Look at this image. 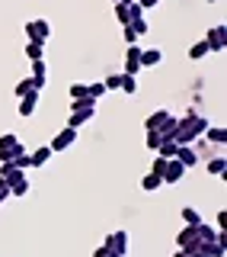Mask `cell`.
Instances as JSON below:
<instances>
[{"label": "cell", "instance_id": "44dd1931", "mask_svg": "<svg viewBox=\"0 0 227 257\" xmlns=\"http://www.w3.org/2000/svg\"><path fill=\"white\" fill-rule=\"evenodd\" d=\"M29 193V180L22 177V180H16V183H10V196H26Z\"/></svg>", "mask_w": 227, "mask_h": 257}, {"label": "cell", "instance_id": "e0dca14e", "mask_svg": "<svg viewBox=\"0 0 227 257\" xmlns=\"http://www.w3.org/2000/svg\"><path fill=\"white\" fill-rule=\"evenodd\" d=\"M52 155H54V151L45 145V148H36V151H32L29 161H32V167H42V164H48V158H52Z\"/></svg>", "mask_w": 227, "mask_h": 257}, {"label": "cell", "instance_id": "8d00e7d4", "mask_svg": "<svg viewBox=\"0 0 227 257\" xmlns=\"http://www.w3.org/2000/svg\"><path fill=\"white\" fill-rule=\"evenodd\" d=\"M6 196H10V183L0 177V206H4V199H6Z\"/></svg>", "mask_w": 227, "mask_h": 257}, {"label": "cell", "instance_id": "277c9868", "mask_svg": "<svg viewBox=\"0 0 227 257\" xmlns=\"http://www.w3.org/2000/svg\"><path fill=\"white\" fill-rule=\"evenodd\" d=\"M198 244H205V241H202L198 238V231H196V225H186V228L180 231V247H182V251L186 254H192V251H196V247Z\"/></svg>", "mask_w": 227, "mask_h": 257}, {"label": "cell", "instance_id": "9c48e42d", "mask_svg": "<svg viewBox=\"0 0 227 257\" xmlns=\"http://www.w3.org/2000/svg\"><path fill=\"white\" fill-rule=\"evenodd\" d=\"M208 48L212 52H224V42H227V29L224 26H212V32H208Z\"/></svg>", "mask_w": 227, "mask_h": 257}, {"label": "cell", "instance_id": "7402d4cb", "mask_svg": "<svg viewBox=\"0 0 227 257\" xmlns=\"http://www.w3.org/2000/svg\"><path fill=\"white\" fill-rule=\"evenodd\" d=\"M205 135H208V142H214V145H224L227 142V132H224V128H205Z\"/></svg>", "mask_w": 227, "mask_h": 257}, {"label": "cell", "instance_id": "e575fe53", "mask_svg": "<svg viewBox=\"0 0 227 257\" xmlns=\"http://www.w3.org/2000/svg\"><path fill=\"white\" fill-rule=\"evenodd\" d=\"M164 167H166V158H157V161H154V167H150V174H157L160 180H164Z\"/></svg>", "mask_w": 227, "mask_h": 257}, {"label": "cell", "instance_id": "4fadbf2b", "mask_svg": "<svg viewBox=\"0 0 227 257\" xmlns=\"http://www.w3.org/2000/svg\"><path fill=\"white\" fill-rule=\"evenodd\" d=\"M164 61V52L160 48H141V68H154V64Z\"/></svg>", "mask_w": 227, "mask_h": 257}, {"label": "cell", "instance_id": "74e56055", "mask_svg": "<svg viewBox=\"0 0 227 257\" xmlns=\"http://www.w3.org/2000/svg\"><path fill=\"white\" fill-rule=\"evenodd\" d=\"M132 26H134L138 36H144V32H148V23H144V20H132Z\"/></svg>", "mask_w": 227, "mask_h": 257}, {"label": "cell", "instance_id": "d6986e66", "mask_svg": "<svg viewBox=\"0 0 227 257\" xmlns=\"http://www.w3.org/2000/svg\"><path fill=\"white\" fill-rule=\"evenodd\" d=\"M118 90H125V93H138V77H134V74H122Z\"/></svg>", "mask_w": 227, "mask_h": 257}, {"label": "cell", "instance_id": "7bdbcfd3", "mask_svg": "<svg viewBox=\"0 0 227 257\" xmlns=\"http://www.w3.org/2000/svg\"><path fill=\"white\" fill-rule=\"evenodd\" d=\"M116 4H122V0H116Z\"/></svg>", "mask_w": 227, "mask_h": 257}, {"label": "cell", "instance_id": "5b68a950", "mask_svg": "<svg viewBox=\"0 0 227 257\" xmlns=\"http://www.w3.org/2000/svg\"><path fill=\"white\" fill-rule=\"evenodd\" d=\"M77 142V128H61V132L58 135H54V139H52V145H48V148H52L54 151V155H58V151H64V148H70V145H74Z\"/></svg>", "mask_w": 227, "mask_h": 257}, {"label": "cell", "instance_id": "6da1fadb", "mask_svg": "<svg viewBox=\"0 0 227 257\" xmlns=\"http://www.w3.org/2000/svg\"><path fill=\"white\" fill-rule=\"evenodd\" d=\"M205 128H208V119H202L196 109H189L182 119H176V132H173V139L180 142V145H192L202 132H205Z\"/></svg>", "mask_w": 227, "mask_h": 257}, {"label": "cell", "instance_id": "f546056e", "mask_svg": "<svg viewBox=\"0 0 227 257\" xmlns=\"http://www.w3.org/2000/svg\"><path fill=\"white\" fill-rule=\"evenodd\" d=\"M116 16L122 23H132V10H128V4H116Z\"/></svg>", "mask_w": 227, "mask_h": 257}, {"label": "cell", "instance_id": "8992f818", "mask_svg": "<svg viewBox=\"0 0 227 257\" xmlns=\"http://www.w3.org/2000/svg\"><path fill=\"white\" fill-rule=\"evenodd\" d=\"M141 71V45H128V55H125V74H138Z\"/></svg>", "mask_w": 227, "mask_h": 257}, {"label": "cell", "instance_id": "60d3db41", "mask_svg": "<svg viewBox=\"0 0 227 257\" xmlns=\"http://www.w3.org/2000/svg\"><path fill=\"white\" fill-rule=\"evenodd\" d=\"M176 257H186V251H180V254H176Z\"/></svg>", "mask_w": 227, "mask_h": 257}, {"label": "cell", "instance_id": "cb8c5ba5", "mask_svg": "<svg viewBox=\"0 0 227 257\" xmlns=\"http://www.w3.org/2000/svg\"><path fill=\"white\" fill-rule=\"evenodd\" d=\"M160 142H164V135H160L157 128H148V148H150V151H157V148H160Z\"/></svg>", "mask_w": 227, "mask_h": 257}, {"label": "cell", "instance_id": "ba28073f", "mask_svg": "<svg viewBox=\"0 0 227 257\" xmlns=\"http://www.w3.org/2000/svg\"><path fill=\"white\" fill-rule=\"evenodd\" d=\"M106 247H109L112 254H118V257H122V254L128 251V235H125V231H112V235L106 238Z\"/></svg>", "mask_w": 227, "mask_h": 257}, {"label": "cell", "instance_id": "3957f363", "mask_svg": "<svg viewBox=\"0 0 227 257\" xmlns=\"http://www.w3.org/2000/svg\"><path fill=\"white\" fill-rule=\"evenodd\" d=\"M26 36H29V42H42L45 45V39L52 36V26H48L45 20H32V23H26Z\"/></svg>", "mask_w": 227, "mask_h": 257}, {"label": "cell", "instance_id": "ffe728a7", "mask_svg": "<svg viewBox=\"0 0 227 257\" xmlns=\"http://www.w3.org/2000/svg\"><path fill=\"white\" fill-rule=\"evenodd\" d=\"M224 167H227V161H224L221 155L208 161V174H214V177H221V174H224Z\"/></svg>", "mask_w": 227, "mask_h": 257}, {"label": "cell", "instance_id": "5bb4252c", "mask_svg": "<svg viewBox=\"0 0 227 257\" xmlns=\"http://www.w3.org/2000/svg\"><path fill=\"white\" fill-rule=\"evenodd\" d=\"M170 119H173V116H170L166 109H157V112H150V116H148V122H144V125H148V128H157V132H160V128H164Z\"/></svg>", "mask_w": 227, "mask_h": 257}, {"label": "cell", "instance_id": "30bf717a", "mask_svg": "<svg viewBox=\"0 0 227 257\" xmlns=\"http://www.w3.org/2000/svg\"><path fill=\"white\" fill-rule=\"evenodd\" d=\"M93 119V106H80V109H70V128H84L86 122Z\"/></svg>", "mask_w": 227, "mask_h": 257}, {"label": "cell", "instance_id": "ab89813d", "mask_svg": "<svg viewBox=\"0 0 227 257\" xmlns=\"http://www.w3.org/2000/svg\"><path fill=\"white\" fill-rule=\"evenodd\" d=\"M138 4H141V7H144V10H148V7H157V4H160V0H138Z\"/></svg>", "mask_w": 227, "mask_h": 257}, {"label": "cell", "instance_id": "ac0fdd59", "mask_svg": "<svg viewBox=\"0 0 227 257\" xmlns=\"http://www.w3.org/2000/svg\"><path fill=\"white\" fill-rule=\"evenodd\" d=\"M176 148H180V142H176V139H164L157 151H160V158H166V161H170V158H176Z\"/></svg>", "mask_w": 227, "mask_h": 257}, {"label": "cell", "instance_id": "7a4b0ae2", "mask_svg": "<svg viewBox=\"0 0 227 257\" xmlns=\"http://www.w3.org/2000/svg\"><path fill=\"white\" fill-rule=\"evenodd\" d=\"M20 151H22V145H20V139H16L13 132L0 135V161H13Z\"/></svg>", "mask_w": 227, "mask_h": 257}, {"label": "cell", "instance_id": "f1b7e54d", "mask_svg": "<svg viewBox=\"0 0 227 257\" xmlns=\"http://www.w3.org/2000/svg\"><path fill=\"white\" fill-rule=\"evenodd\" d=\"M13 164L20 167V171H29V167H32V161H29V155H26V151H20V155L13 158Z\"/></svg>", "mask_w": 227, "mask_h": 257}, {"label": "cell", "instance_id": "4316f807", "mask_svg": "<svg viewBox=\"0 0 227 257\" xmlns=\"http://www.w3.org/2000/svg\"><path fill=\"white\" fill-rule=\"evenodd\" d=\"M182 222H186V225H196V222H202V215H198L192 206H186V209H182Z\"/></svg>", "mask_w": 227, "mask_h": 257}, {"label": "cell", "instance_id": "d590c367", "mask_svg": "<svg viewBox=\"0 0 227 257\" xmlns=\"http://www.w3.org/2000/svg\"><path fill=\"white\" fill-rule=\"evenodd\" d=\"M125 42H128V45H134V42H138V32H134L132 23H125Z\"/></svg>", "mask_w": 227, "mask_h": 257}, {"label": "cell", "instance_id": "836d02e7", "mask_svg": "<svg viewBox=\"0 0 227 257\" xmlns=\"http://www.w3.org/2000/svg\"><path fill=\"white\" fill-rule=\"evenodd\" d=\"M70 96H74V100H80V96H86V84H70Z\"/></svg>", "mask_w": 227, "mask_h": 257}, {"label": "cell", "instance_id": "52a82bcc", "mask_svg": "<svg viewBox=\"0 0 227 257\" xmlns=\"http://www.w3.org/2000/svg\"><path fill=\"white\" fill-rule=\"evenodd\" d=\"M182 177H186V167L176 158H170L166 167H164V183H176V180H182Z\"/></svg>", "mask_w": 227, "mask_h": 257}, {"label": "cell", "instance_id": "7c38bea8", "mask_svg": "<svg viewBox=\"0 0 227 257\" xmlns=\"http://www.w3.org/2000/svg\"><path fill=\"white\" fill-rule=\"evenodd\" d=\"M0 177H4L6 183H16V180H22V177H26V171H20L13 161H4V167H0Z\"/></svg>", "mask_w": 227, "mask_h": 257}, {"label": "cell", "instance_id": "2e32d148", "mask_svg": "<svg viewBox=\"0 0 227 257\" xmlns=\"http://www.w3.org/2000/svg\"><path fill=\"white\" fill-rule=\"evenodd\" d=\"M36 103H38V90H32L22 96V103H20V116H32L36 112Z\"/></svg>", "mask_w": 227, "mask_h": 257}, {"label": "cell", "instance_id": "b9f144b4", "mask_svg": "<svg viewBox=\"0 0 227 257\" xmlns=\"http://www.w3.org/2000/svg\"><path fill=\"white\" fill-rule=\"evenodd\" d=\"M208 4H214V0H208Z\"/></svg>", "mask_w": 227, "mask_h": 257}, {"label": "cell", "instance_id": "4dcf8cb0", "mask_svg": "<svg viewBox=\"0 0 227 257\" xmlns=\"http://www.w3.org/2000/svg\"><path fill=\"white\" fill-rule=\"evenodd\" d=\"M118 84H122V74H109L106 80H102V87H106V90H118Z\"/></svg>", "mask_w": 227, "mask_h": 257}, {"label": "cell", "instance_id": "484cf974", "mask_svg": "<svg viewBox=\"0 0 227 257\" xmlns=\"http://www.w3.org/2000/svg\"><path fill=\"white\" fill-rule=\"evenodd\" d=\"M160 183H164V180H160V177H157V174H148V177H144V180H141V187H144V190H148V193H150V190H157V187H160Z\"/></svg>", "mask_w": 227, "mask_h": 257}, {"label": "cell", "instance_id": "83f0119b", "mask_svg": "<svg viewBox=\"0 0 227 257\" xmlns=\"http://www.w3.org/2000/svg\"><path fill=\"white\" fill-rule=\"evenodd\" d=\"M32 90H36V87H32V80H29V77L16 84V96H20V100H22V96H26V93H32Z\"/></svg>", "mask_w": 227, "mask_h": 257}, {"label": "cell", "instance_id": "1f68e13d", "mask_svg": "<svg viewBox=\"0 0 227 257\" xmlns=\"http://www.w3.org/2000/svg\"><path fill=\"white\" fill-rule=\"evenodd\" d=\"M102 93H106V87H102V84H90V87H86V96H93V100H100Z\"/></svg>", "mask_w": 227, "mask_h": 257}, {"label": "cell", "instance_id": "8fae6325", "mask_svg": "<svg viewBox=\"0 0 227 257\" xmlns=\"http://www.w3.org/2000/svg\"><path fill=\"white\" fill-rule=\"evenodd\" d=\"M176 161H180L182 167H196L198 164V155H196L192 145H180V148H176Z\"/></svg>", "mask_w": 227, "mask_h": 257}, {"label": "cell", "instance_id": "d6a6232c", "mask_svg": "<svg viewBox=\"0 0 227 257\" xmlns=\"http://www.w3.org/2000/svg\"><path fill=\"white\" fill-rule=\"evenodd\" d=\"M128 10H132V20H144V7L138 4V0H132V4H128Z\"/></svg>", "mask_w": 227, "mask_h": 257}, {"label": "cell", "instance_id": "9a60e30c", "mask_svg": "<svg viewBox=\"0 0 227 257\" xmlns=\"http://www.w3.org/2000/svg\"><path fill=\"white\" fill-rule=\"evenodd\" d=\"M32 87H36V90H42V87H45V61L42 58H38V61H32Z\"/></svg>", "mask_w": 227, "mask_h": 257}, {"label": "cell", "instance_id": "f35d334b", "mask_svg": "<svg viewBox=\"0 0 227 257\" xmlns=\"http://www.w3.org/2000/svg\"><path fill=\"white\" fill-rule=\"evenodd\" d=\"M93 257H118V254H112V251H109V247H106V244H102V247H100V251H96Z\"/></svg>", "mask_w": 227, "mask_h": 257}, {"label": "cell", "instance_id": "d4e9b609", "mask_svg": "<svg viewBox=\"0 0 227 257\" xmlns=\"http://www.w3.org/2000/svg\"><path fill=\"white\" fill-rule=\"evenodd\" d=\"M26 55H29V61H38V58L45 55V52H42V42H29V45H26Z\"/></svg>", "mask_w": 227, "mask_h": 257}, {"label": "cell", "instance_id": "603a6c76", "mask_svg": "<svg viewBox=\"0 0 227 257\" xmlns=\"http://www.w3.org/2000/svg\"><path fill=\"white\" fill-rule=\"evenodd\" d=\"M212 52V48H208V42H196L189 48V58H205V55Z\"/></svg>", "mask_w": 227, "mask_h": 257}]
</instances>
